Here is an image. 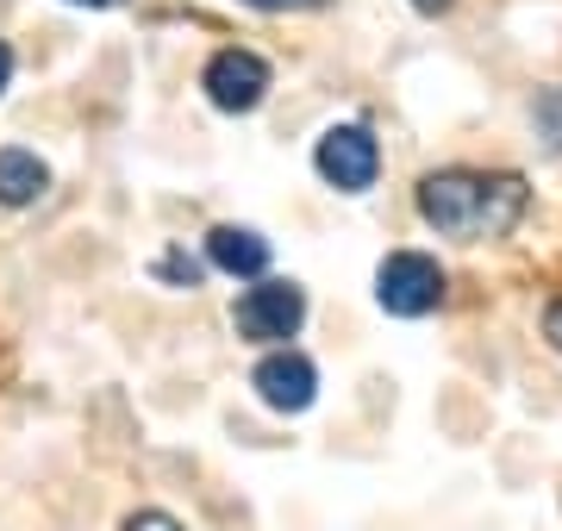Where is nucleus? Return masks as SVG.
Returning a JSON list of instances; mask_svg holds the SVG:
<instances>
[{
  "mask_svg": "<svg viewBox=\"0 0 562 531\" xmlns=\"http://www.w3.org/2000/svg\"><path fill=\"white\" fill-rule=\"evenodd\" d=\"M419 219L438 238L487 245L525 219V176H482V169H438L419 182Z\"/></svg>",
  "mask_w": 562,
  "mask_h": 531,
  "instance_id": "1",
  "label": "nucleus"
},
{
  "mask_svg": "<svg viewBox=\"0 0 562 531\" xmlns=\"http://www.w3.org/2000/svg\"><path fill=\"white\" fill-rule=\"evenodd\" d=\"M375 301H382V313H394V319H425V313H438L443 307L438 257H425V250H394V257H382V269H375Z\"/></svg>",
  "mask_w": 562,
  "mask_h": 531,
  "instance_id": "2",
  "label": "nucleus"
},
{
  "mask_svg": "<svg viewBox=\"0 0 562 531\" xmlns=\"http://www.w3.org/2000/svg\"><path fill=\"white\" fill-rule=\"evenodd\" d=\"M232 326H238L244 344H288V338L306 326L301 282H257V287H244L238 307H232Z\"/></svg>",
  "mask_w": 562,
  "mask_h": 531,
  "instance_id": "3",
  "label": "nucleus"
},
{
  "mask_svg": "<svg viewBox=\"0 0 562 531\" xmlns=\"http://www.w3.org/2000/svg\"><path fill=\"white\" fill-rule=\"evenodd\" d=\"M313 169L338 194H369L375 176H382V144L369 125H325L319 144H313Z\"/></svg>",
  "mask_w": 562,
  "mask_h": 531,
  "instance_id": "4",
  "label": "nucleus"
},
{
  "mask_svg": "<svg viewBox=\"0 0 562 531\" xmlns=\"http://www.w3.org/2000/svg\"><path fill=\"white\" fill-rule=\"evenodd\" d=\"M201 88L220 113H257L262 94H269V63H262L257 50H238V44H232V50H220V57L206 63Z\"/></svg>",
  "mask_w": 562,
  "mask_h": 531,
  "instance_id": "5",
  "label": "nucleus"
},
{
  "mask_svg": "<svg viewBox=\"0 0 562 531\" xmlns=\"http://www.w3.org/2000/svg\"><path fill=\"white\" fill-rule=\"evenodd\" d=\"M250 388H257V400L269 413H306L319 400V369L306 363L301 350H269L257 363V375H250Z\"/></svg>",
  "mask_w": 562,
  "mask_h": 531,
  "instance_id": "6",
  "label": "nucleus"
},
{
  "mask_svg": "<svg viewBox=\"0 0 562 531\" xmlns=\"http://www.w3.org/2000/svg\"><path fill=\"white\" fill-rule=\"evenodd\" d=\"M206 263L225 269V275H238V282H262V269H269V238H262L257 225H213V231H206Z\"/></svg>",
  "mask_w": 562,
  "mask_h": 531,
  "instance_id": "7",
  "label": "nucleus"
},
{
  "mask_svg": "<svg viewBox=\"0 0 562 531\" xmlns=\"http://www.w3.org/2000/svg\"><path fill=\"white\" fill-rule=\"evenodd\" d=\"M44 188H50V169L38 163V150L7 144V150H0V206H32Z\"/></svg>",
  "mask_w": 562,
  "mask_h": 531,
  "instance_id": "8",
  "label": "nucleus"
},
{
  "mask_svg": "<svg viewBox=\"0 0 562 531\" xmlns=\"http://www.w3.org/2000/svg\"><path fill=\"white\" fill-rule=\"evenodd\" d=\"M531 125H538L543 150H557L562 157V88H543L538 101H531Z\"/></svg>",
  "mask_w": 562,
  "mask_h": 531,
  "instance_id": "9",
  "label": "nucleus"
},
{
  "mask_svg": "<svg viewBox=\"0 0 562 531\" xmlns=\"http://www.w3.org/2000/svg\"><path fill=\"white\" fill-rule=\"evenodd\" d=\"M157 275L162 282H176V287H194L201 282V263H194L188 250H169V257H157Z\"/></svg>",
  "mask_w": 562,
  "mask_h": 531,
  "instance_id": "10",
  "label": "nucleus"
},
{
  "mask_svg": "<svg viewBox=\"0 0 562 531\" xmlns=\"http://www.w3.org/2000/svg\"><path fill=\"white\" fill-rule=\"evenodd\" d=\"M257 13H306V7H325V0H244Z\"/></svg>",
  "mask_w": 562,
  "mask_h": 531,
  "instance_id": "11",
  "label": "nucleus"
},
{
  "mask_svg": "<svg viewBox=\"0 0 562 531\" xmlns=\"http://www.w3.org/2000/svg\"><path fill=\"white\" fill-rule=\"evenodd\" d=\"M125 531H181V526L169 519V512H138V519H132Z\"/></svg>",
  "mask_w": 562,
  "mask_h": 531,
  "instance_id": "12",
  "label": "nucleus"
},
{
  "mask_svg": "<svg viewBox=\"0 0 562 531\" xmlns=\"http://www.w3.org/2000/svg\"><path fill=\"white\" fill-rule=\"evenodd\" d=\"M543 326H550V344L562 350V301H557V307H550V319H543Z\"/></svg>",
  "mask_w": 562,
  "mask_h": 531,
  "instance_id": "13",
  "label": "nucleus"
},
{
  "mask_svg": "<svg viewBox=\"0 0 562 531\" xmlns=\"http://www.w3.org/2000/svg\"><path fill=\"white\" fill-rule=\"evenodd\" d=\"M7 82H13V50L0 44V94H7Z\"/></svg>",
  "mask_w": 562,
  "mask_h": 531,
  "instance_id": "14",
  "label": "nucleus"
},
{
  "mask_svg": "<svg viewBox=\"0 0 562 531\" xmlns=\"http://www.w3.org/2000/svg\"><path fill=\"white\" fill-rule=\"evenodd\" d=\"M69 7H94L101 13V7H120V0H69Z\"/></svg>",
  "mask_w": 562,
  "mask_h": 531,
  "instance_id": "15",
  "label": "nucleus"
}]
</instances>
